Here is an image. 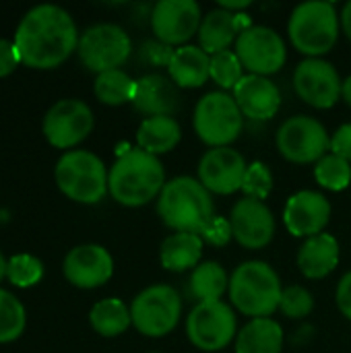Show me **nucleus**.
Segmentation results:
<instances>
[{"instance_id": "obj_26", "label": "nucleus", "mask_w": 351, "mask_h": 353, "mask_svg": "<svg viewBox=\"0 0 351 353\" xmlns=\"http://www.w3.org/2000/svg\"><path fill=\"white\" fill-rule=\"evenodd\" d=\"M283 331L273 319H252L236 337V353H281Z\"/></svg>"}, {"instance_id": "obj_9", "label": "nucleus", "mask_w": 351, "mask_h": 353, "mask_svg": "<svg viewBox=\"0 0 351 353\" xmlns=\"http://www.w3.org/2000/svg\"><path fill=\"white\" fill-rule=\"evenodd\" d=\"M79 58L81 62L101 74L106 70H116L120 64H124L132 52V43L128 33L114 23H97L89 27L79 37Z\"/></svg>"}, {"instance_id": "obj_42", "label": "nucleus", "mask_w": 351, "mask_h": 353, "mask_svg": "<svg viewBox=\"0 0 351 353\" xmlns=\"http://www.w3.org/2000/svg\"><path fill=\"white\" fill-rule=\"evenodd\" d=\"M250 6V0H236V2H232V0H221L219 2V8H225V10H230V12H240V10H246Z\"/></svg>"}, {"instance_id": "obj_19", "label": "nucleus", "mask_w": 351, "mask_h": 353, "mask_svg": "<svg viewBox=\"0 0 351 353\" xmlns=\"http://www.w3.org/2000/svg\"><path fill=\"white\" fill-rule=\"evenodd\" d=\"M114 273L112 254L99 244L74 246L64 259V277L83 290L99 288L110 281Z\"/></svg>"}, {"instance_id": "obj_35", "label": "nucleus", "mask_w": 351, "mask_h": 353, "mask_svg": "<svg viewBox=\"0 0 351 353\" xmlns=\"http://www.w3.org/2000/svg\"><path fill=\"white\" fill-rule=\"evenodd\" d=\"M242 190L250 199L265 201L271 194V190H273V174H271V170L263 161H252L246 168Z\"/></svg>"}, {"instance_id": "obj_36", "label": "nucleus", "mask_w": 351, "mask_h": 353, "mask_svg": "<svg viewBox=\"0 0 351 353\" xmlns=\"http://www.w3.org/2000/svg\"><path fill=\"white\" fill-rule=\"evenodd\" d=\"M279 310L288 319H306L314 310V298L312 294L302 285H290L281 294Z\"/></svg>"}, {"instance_id": "obj_15", "label": "nucleus", "mask_w": 351, "mask_h": 353, "mask_svg": "<svg viewBox=\"0 0 351 353\" xmlns=\"http://www.w3.org/2000/svg\"><path fill=\"white\" fill-rule=\"evenodd\" d=\"M201 6L197 0H159L151 10V29L168 46H184L201 29Z\"/></svg>"}, {"instance_id": "obj_40", "label": "nucleus", "mask_w": 351, "mask_h": 353, "mask_svg": "<svg viewBox=\"0 0 351 353\" xmlns=\"http://www.w3.org/2000/svg\"><path fill=\"white\" fill-rule=\"evenodd\" d=\"M19 62H21V58H19V52H17L14 43L0 37V77L10 74L17 68Z\"/></svg>"}, {"instance_id": "obj_5", "label": "nucleus", "mask_w": 351, "mask_h": 353, "mask_svg": "<svg viewBox=\"0 0 351 353\" xmlns=\"http://www.w3.org/2000/svg\"><path fill=\"white\" fill-rule=\"evenodd\" d=\"M288 33L296 50L308 58H319L333 50L339 37V17L333 2L308 0L294 8Z\"/></svg>"}, {"instance_id": "obj_17", "label": "nucleus", "mask_w": 351, "mask_h": 353, "mask_svg": "<svg viewBox=\"0 0 351 353\" xmlns=\"http://www.w3.org/2000/svg\"><path fill=\"white\" fill-rule=\"evenodd\" d=\"M234 238L240 246L248 250L265 248L275 234V217L265 201H257L250 196L240 199L232 207L230 215Z\"/></svg>"}, {"instance_id": "obj_27", "label": "nucleus", "mask_w": 351, "mask_h": 353, "mask_svg": "<svg viewBox=\"0 0 351 353\" xmlns=\"http://www.w3.org/2000/svg\"><path fill=\"white\" fill-rule=\"evenodd\" d=\"M182 139L180 124L172 116H155L145 118L137 130V143L143 151L151 155L172 151Z\"/></svg>"}, {"instance_id": "obj_13", "label": "nucleus", "mask_w": 351, "mask_h": 353, "mask_svg": "<svg viewBox=\"0 0 351 353\" xmlns=\"http://www.w3.org/2000/svg\"><path fill=\"white\" fill-rule=\"evenodd\" d=\"M294 89L306 103L319 110H329L339 101L343 81L331 62L306 58L294 70Z\"/></svg>"}, {"instance_id": "obj_22", "label": "nucleus", "mask_w": 351, "mask_h": 353, "mask_svg": "<svg viewBox=\"0 0 351 353\" xmlns=\"http://www.w3.org/2000/svg\"><path fill=\"white\" fill-rule=\"evenodd\" d=\"M250 27V21L244 12H230L225 8H215L207 17H203L199 29V46L209 54H217L230 50L234 41H238L240 33Z\"/></svg>"}, {"instance_id": "obj_37", "label": "nucleus", "mask_w": 351, "mask_h": 353, "mask_svg": "<svg viewBox=\"0 0 351 353\" xmlns=\"http://www.w3.org/2000/svg\"><path fill=\"white\" fill-rule=\"evenodd\" d=\"M201 238H203V242L213 244V246H225V244H230V240L234 238L230 219L215 215L209 221V225L201 232Z\"/></svg>"}, {"instance_id": "obj_2", "label": "nucleus", "mask_w": 351, "mask_h": 353, "mask_svg": "<svg viewBox=\"0 0 351 353\" xmlns=\"http://www.w3.org/2000/svg\"><path fill=\"white\" fill-rule=\"evenodd\" d=\"M166 186V170L157 155L141 147L124 151L108 174L110 194L126 207H141L161 194Z\"/></svg>"}, {"instance_id": "obj_43", "label": "nucleus", "mask_w": 351, "mask_h": 353, "mask_svg": "<svg viewBox=\"0 0 351 353\" xmlns=\"http://www.w3.org/2000/svg\"><path fill=\"white\" fill-rule=\"evenodd\" d=\"M341 27L345 31V35L351 39V2H348L343 6V12H341Z\"/></svg>"}, {"instance_id": "obj_16", "label": "nucleus", "mask_w": 351, "mask_h": 353, "mask_svg": "<svg viewBox=\"0 0 351 353\" xmlns=\"http://www.w3.org/2000/svg\"><path fill=\"white\" fill-rule=\"evenodd\" d=\"M248 163L232 147H213L199 161V182L215 194H234L242 190Z\"/></svg>"}, {"instance_id": "obj_3", "label": "nucleus", "mask_w": 351, "mask_h": 353, "mask_svg": "<svg viewBox=\"0 0 351 353\" xmlns=\"http://www.w3.org/2000/svg\"><path fill=\"white\" fill-rule=\"evenodd\" d=\"M157 215L176 232L199 234L215 217L211 192L190 176H178L166 182L157 196Z\"/></svg>"}, {"instance_id": "obj_39", "label": "nucleus", "mask_w": 351, "mask_h": 353, "mask_svg": "<svg viewBox=\"0 0 351 353\" xmlns=\"http://www.w3.org/2000/svg\"><path fill=\"white\" fill-rule=\"evenodd\" d=\"M331 149H333L335 155L348 159L351 163V122L341 124V126L335 130V134H333V139H331Z\"/></svg>"}, {"instance_id": "obj_30", "label": "nucleus", "mask_w": 351, "mask_h": 353, "mask_svg": "<svg viewBox=\"0 0 351 353\" xmlns=\"http://www.w3.org/2000/svg\"><path fill=\"white\" fill-rule=\"evenodd\" d=\"M95 95L99 101L108 105H122L126 101H132L134 91H137V81L130 79L124 70H106L97 74L95 79Z\"/></svg>"}, {"instance_id": "obj_25", "label": "nucleus", "mask_w": 351, "mask_h": 353, "mask_svg": "<svg viewBox=\"0 0 351 353\" xmlns=\"http://www.w3.org/2000/svg\"><path fill=\"white\" fill-rule=\"evenodd\" d=\"M203 238L190 232H174L161 242L159 259L163 269L174 273H184L188 269H197L203 256Z\"/></svg>"}, {"instance_id": "obj_11", "label": "nucleus", "mask_w": 351, "mask_h": 353, "mask_svg": "<svg viewBox=\"0 0 351 353\" xmlns=\"http://www.w3.org/2000/svg\"><path fill=\"white\" fill-rule=\"evenodd\" d=\"M277 149L288 161L317 163L327 155V149H331V139L317 118L298 114L279 126Z\"/></svg>"}, {"instance_id": "obj_14", "label": "nucleus", "mask_w": 351, "mask_h": 353, "mask_svg": "<svg viewBox=\"0 0 351 353\" xmlns=\"http://www.w3.org/2000/svg\"><path fill=\"white\" fill-rule=\"evenodd\" d=\"M93 130V112L81 99H60L43 116L46 139L60 149L79 145Z\"/></svg>"}, {"instance_id": "obj_28", "label": "nucleus", "mask_w": 351, "mask_h": 353, "mask_svg": "<svg viewBox=\"0 0 351 353\" xmlns=\"http://www.w3.org/2000/svg\"><path fill=\"white\" fill-rule=\"evenodd\" d=\"M190 296L203 304V302H219L221 296L230 290V277L225 269L219 263H201L197 269H192L190 281Z\"/></svg>"}, {"instance_id": "obj_1", "label": "nucleus", "mask_w": 351, "mask_h": 353, "mask_svg": "<svg viewBox=\"0 0 351 353\" xmlns=\"http://www.w3.org/2000/svg\"><path fill=\"white\" fill-rule=\"evenodd\" d=\"M12 43L27 66L54 68L77 50V25L62 6L37 4L21 19Z\"/></svg>"}, {"instance_id": "obj_18", "label": "nucleus", "mask_w": 351, "mask_h": 353, "mask_svg": "<svg viewBox=\"0 0 351 353\" xmlns=\"http://www.w3.org/2000/svg\"><path fill=\"white\" fill-rule=\"evenodd\" d=\"M331 219V203L325 194L314 190H300L292 194L283 209V221L292 236L312 238L323 234Z\"/></svg>"}, {"instance_id": "obj_23", "label": "nucleus", "mask_w": 351, "mask_h": 353, "mask_svg": "<svg viewBox=\"0 0 351 353\" xmlns=\"http://www.w3.org/2000/svg\"><path fill=\"white\" fill-rule=\"evenodd\" d=\"M339 265V242L331 234H317L306 238L298 252V267L308 279H323Z\"/></svg>"}, {"instance_id": "obj_38", "label": "nucleus", "mask_w": 351, "mask_h": 353, "mask_svg": "<svg viewBox=\"0 0 351 353\" xmlns=\"http://www.w3.org/2000/svg\"><path fill=\"white\" fill-rule=\"evenodd\" d=\"M174 52L172 46L163 43V41H147L143 48H141V56L145 62L149 64H155V66H170L172 58H174Z\"/></svg>"}, {"instance_id": "obj_41", "label": "nucleus", "mask_w": 351, "mask_h": 353, "mask_svg": "<svg viewBox=\"0 0 351 353\" xmlns=\"http://www.w3.org/2000/svg\"><path fill=\"white\" fill-rule=\"evenodd\" d=\"M335 298H337V306H339L341 314L351 321V271L341 277Z\"/></svg>"}, {"instance_id": "obj_29", "label": "nucleus", "mask_w": 351, "mask_h": 353, "mask_svg": "<svg viewBox=\"0 0 351 353\" xmlns=\"http://www.w3.org/2000/svg\"><path fill=\"white\" fill-rule=\"evenodd\" d=\"M89 321L91 327L103 337H118L132 325L130 308H126V304L118 298L99 300L91 308Z\"/></svg>"}, {"instance_id": "obj_7", "label": "nucleus", "mask_w": 351, "mask_h": 353, "mask_svg": "<svg viewBox=\"0 0 351 353\" xmlns=\"http://www.w3.org/2000/svg\"><path fill=\"white\" fill-rule=\"evenodd\" d=\"M194 130L211 147H230L244 126V116L236 99L223 91H211L194 108Z\"/></svg>"}, {"instance_id": "obj_6", "label": "nucleus", "mask_w": 351, "mask_h": 353, "mask_svg": "<svg viewBox=\"0 0 351 353\" xmlns=\"http://www.w3.org/2000/svg\"><path fill=\"white\" fill-rule=\"evenodd\" d=\"M58 188L77 203H97L108 192V172L103 161L85 149L66 151L54 170Z\"/></svg>"}, {"instance_id": "obj_4", "label": "nucleus", "mask_w": 351, "mask_h": 353, "mask_svg": "<svg viewBox=\"0 0 351 353\" xmlns=\"http://www.w3.org/2000/svg\"><path fill=\"white\" fill-rule=\"evenodd\" d=\"M228 294L238 312L250 319H271V314L279 310L283 290L271 265L248 261L238 265L232 273Z\"/></svg>"}, {"instance_id": "obj_21", "label": "nucleus", "mask_w": 351, "mask_h": 353, "mask_svg": "<svg viewBox=\"0 0 351 353\" xmlns=\"http://www.w3.org/2000/svg\"><path fill=\"white\" fill-rule=\"evenodd\" d=\"M178 101H180L178 85L170 77L151 72L137 81L132 105L137 112L145 114L147 118L172 116L178 108Z\"/></svg>"}, {"instance_id": "obj_31", "label": "nucleus", "mask_w": 351, "mask_h": 353, "mask_svg": "<svg viewBox=\"0 0 351 353\" xmlns=\"http://www.w3.org/2000/svg\"><path fill=\"white\" fill-rule=\"evenodd\" d=\"M314 178L317 182L333 192H341L351 184V165L348 159L331 153L325 155L321 161L314 165Z\"/></svg>"}, {"instance_id": "obj_20", "label": "nucleus", "mask_w": 351, "mask_h": 353, "mask_svg": "<svg viewBox=\"0 0 351 353\" xmlns=\"http://www.w3.org/2000/svg\"><path fill=\"white\" fill-rule=\"evenodd\" d=\"M234 99L242 112L252 120H269L279 112L281 93L269 77L244 74L234 89Z\"/></svg>"}, {"instance_id": "obj_33", "label": "nucleus", "mask_w": 351, "mask_h": 353, "mask_svg": "<svg viewBox=\"0 0 351 353\" xmlns=\"http://www.w3.org/2000/svg\"><path fill=\"white\" fill-rule=\"evenodd\" d=\"M242 62L236 52L223 50L211 56V79L223 89H236L242 81Z\"/></svg>"}, {"instance_id": "obj_12", "label": "nucleus", "mask_w": 351, "mask_h": 353, "mask_svg": "<svg viewBox=\"0 0 351 353\" xmlns=\"http://www.w3.org/2000/svg\"><path fill=\"white\" fill-rule=\"evenodd\" d=\"M234 52L238 54L242 66L250 70V74H261V77H269L277 72L288 58L283 37L275 29L265 25L246 27L240 33Z\"/></svg>"}, {"instance_id": "obj_44", "label": "nucleus", "mask_w": 351, "mask_h": 353, "mask_svg": "<svg viewBox=\"0 0 351 353\" xmlns=\"http://www.w3.org/2000/svg\"><path fill=\"white\" fill-rule=\"evenodd\" d=\"M341 97L348 101V105H351V77H348L343 81V89H341Z\"/></svg>"}, {"instance_id": "obj_34", "label": "nucleus", "mask_w": 351, "mask_h": 353, "mask_svg": "<svg viewBox=\"0 0 351 353\" xmlns=\"http://www.w3.org/2000/svg\"><path fill=\"white\" fill-rule=\"evenodd\" d=\"M43 275V265L33 254H14L8 261L6 277L17 288H29L35 285Z\"/></svg>"}, {"instance_id": "obj_8", "label": "nucleus", "mask_w": 351, "mask_h": 353, "mask_svg": "<svg viewBox=\"0 0 351 353\" xmlns=\"http://www.w3.org/2000/svg\"><path fill=\"white\" fill-rule=\"evenodd\" d=\"M182 314V298L170 285H151L143 290L130 306L134 329L145 337H163L172 333Z\"/></svg>"}, {"instance_id": "obj_10", "label": "nucleus", "mask_w": 351, "mask_h": 353, "mask_svg": "<svg viewBox=\"0 0 351 353\" xmlns=\"http://www.w3.org/2000/svg\"><path fill=\"white\" fill-rule=\"evenodd\" d=\"M238 321L230 304L203 302L192 308L186 319V335L190 343L203 352H221L238 337Z\"/></svg>"}, {"instance_id": "obj_45", "label": "nucleus", "mask_w": 351, "mask_h": 353, "mask_svg": "<svg viewBox=\"0 0 351 353\" xmlns=\"http://www.w3.org/2000/svg\"><path fill=\"white\" fill-rule=\"evenodd\" d=\"M6 269H8V261L2 256V252H0V281H2V277L6 275Z\"/></svg>"}, {"instance_id": "obj_24", "label": "nucleus", "mask_w": 351, "mask_h": 353, "mask_svg": "<svg viewBox=\"0 0 351 353\" xmlns=\"http://www.w3.org/2000/svg\"><path fill=\"white\" fill-rule=\"evenodd\" d=\"M168 72L178 87H201L211 77V56L201 46H180L174 52Z\"/></svg>"}, {"instance_id": "obj_32", "label": "nucleus", "mask_w": 351, "mask_h": 353, "mask_svg": "<svg viewBox=\"0 0 351 353\" xmlns=\"http://www.w3.org/2000/svg\"><path fill=\"white\" fill-rule=\"evenodd\" d=\"M27 323L25 308L17 296L0 290V343L17 339Z\"/></svg>"}]
</instances>
